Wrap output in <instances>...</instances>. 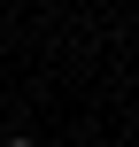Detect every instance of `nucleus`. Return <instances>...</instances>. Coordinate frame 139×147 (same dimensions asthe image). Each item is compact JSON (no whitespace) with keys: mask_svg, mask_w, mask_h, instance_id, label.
<instances>
[{"mask_svg":"<svg viewBox=\"0 0 139 147\" xmlns=\"http://www.w3.org/2000/svg\"><path fill=\"white\" fill-rule=\"evenodd\" d=\"M0 147H39V140H0Z\"/></svg>","mask_w":139,"mask_h":147,"instance_id":"obj_1","label":"nucleus"}]
</instances>
